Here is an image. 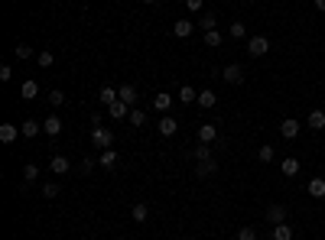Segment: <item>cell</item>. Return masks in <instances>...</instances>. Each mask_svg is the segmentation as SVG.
Listing matches in <instances>:
<instances>
[{"mask_svg":"<svg viewBox=\"0 0 325 240\" xmlns=\"http://www.w3.org/2000/svg\"><path fill=\"white\" fill-rule=\"evenodd\" d=\"M91 143L98 149H111L114 146V133L104 127V123H98V127H91Z\"/></svg>","mask_w":325,"mask_h":240,"instance_id":"6da1fadb","label":"cell"},{"mask_svg":"<svg viewBox=\"0 0 325 240\" xmlns=\"http://www.w3.org/2000/svg\"><path fill=\"white\" fill-rule=\"evenodd\" d=\"M267 52H270V39H267V36H251V39H247V56H251V59L267 56Z\"/></svg>","mask_w":325,"mask_h":240,"instance_id":"7a4b0ae2","label":"cell"},{"mask_svg":"<svg viewBox=\"0 0 325 240\" xmlns=\"http://www.w3.org/2000/svg\"><path fill=\"white\" fill-rule=\"evenodd\" d=\"M299 127H303V123L293 120V117L280 120V137H283V140H296V137H299Z\"/></svg>","mask_w":325,"mask_h":240,"instance_id":"3957f363","label":"cell"},{"mask_svg":"<svg viewBox=\"0 0 325 240\" xmlns=\"http://www.w3.org/2000/svg\"><path fill=\"white\" fill-rule=\"evenodd\" d=\"M130 111H134V108H130V104H124V101L117 97V101H114L111 108H108V117H114V120H127V117H130Z\"/></svg>","mask_w":325,"mask_h":240,"instance_id":"277c9868","label":"cell"},{"mask_svg":"<svg viewBox=\"0 0 325 240\" xmlns=\"http://www.w3.org/2000/svg\"><path fill=\"white\" fill-rule=\"evenodd\" d=\"M172 33H176V39H189L192 33H195V23H192V20H186V16H182V20H176Z\"/></svg>","mask_w":325,"mask_h":240,"instance_id":"5b68a950","label":"cell"},{"mask_svg":"<svg viewBox=\"0 0 325 240\" xmlns=\"http://www.w3.org/2000/svg\"><path fill=\"white\" fill-rule=\"evenodd\" d=\"M156 127H160V133H163V137H176V130H179V120H176V117H169V114H163Z\"/></svg>","mask_w":325,"mask_h":240,"instance_id":"8992f818","label":"cell"},{"mask_svg":"<svg viewBox=\"0 0 325 240\" xmlns=\"http://www.w3.org/2000/svg\"><path fill=\"white\" fill-rule=\"evenodd\" d=\"M49 172H56V175H68V172H72V163H68L65 156H52Z\"/></svg>","mask_w":325,"mask_h":240,"instance_id":"52a82bcc","label":"cell"},{"mask_svg":"<svg viewBox=\"0 0 325 240\" xmlns=\"http://www.w3.org/2000/svg\"><path fill=\"white\" fill-rule=\"evenodd\" d=\"M221 78H224L228 85H241V82H244V68H241V65H228L224 72H221Z\"/></svg>","mask_w":325,"mask_h":240,"instance_id":"ba28073f","label":"cell"},{"mask_svg":"<svg viewBox=\"0 0 325 240\" xmlns=\"http://www.w3.org/2000/svg\"><path fill=\"white\" fill-rule=\"evenodd\" d=\"M218 140V127L215 123H202L198 127V143H215Z\"/></svg>","mask_w":325,"mask_h":240,"instance_id":"9c48e42d","label":"cell"},{"mask_svg":"<svg viewBox=\"0 0 325 240\" xmlns=\"http://www.w3.org/2000/svg\"><path fill=\"white\" fill-rule=\"evenodd\" d=\"M267 221H270V227L283 224V221H286V208H283V204H270V208H267Z\"/></svg>","mask_w":325,"mask_h":240,"instance_id":"30bf717a","label":"cell"},{"mask_svg":"<svg viewBox=\"0 0 325 240\" xmlns=\"http://www.w3.org/2000/svg\"><path fill=\"white\" fill-rule=\"evenodd\" d=\"M20 127H13V123H0V143H13L16 137H20Z\"/></svg>","mask_w":325,"mask_h":240,"instance_id":"8fae6325","label":"cell"},{"mask_svg":"<svg viewBox=\"0 0 325 240\" xmlns=\"http://www.w3.org/2000/svg\"><path fill=\"white\" fill-rule=\"evenodd\" d=\"M130 215H134V221H137V224H146V221H150V204H146V201H137Z\"/></svg>","mask_w":325,"mask_h":240,"instance_id":"7c38bea8","label":"cell"},{"mask_svg":"<svg viewBox=\"0 0 325 240\" xmlns=\"http://www.w3.org/2000/svg\"><path fill=\"white\" fill-rule=\"evenodd\" d=\"M270 237H273V240H293V227H289L286 221H283V224H273V227H270Z\"/></svg>","mask_w":325,"mask_h":240,"instance_id":"4fadbf2b","label":"cell"},{"mask_svg":"<svg viewBox=\"0 0 325 240\" xmlns=\"http://www.w3.org/2000/svg\"><path fill=\"white\" fill-rule=\"evenodd\" d=\"M42 130H46V137H59V133H62V120L52 114V117L42 120Z\"/></svg>","mask_w":325,"mask_h":240,"instance_id":"5bb4252c","label":"cell"},{"mask_svg":"<svg viewBox=\"0 0 325 240\" xmlns=\"http://www.w3.org/2000/svg\"><path fill=\"white\" fill-rule=\"evenodd\" d=\"M117 97L134 108V104H137V88H134V85H120V88H117Z\"/></svg>","mask_w":325,"mask_h":240,"instance_id":"9a60e30c","label":"cell"},{"mask_svg":"<svg viewBox=\"0 0 325 240\" xmlns=\"http://www.w3.org/2000/svg\"><path fill=\"white\" fill-rule=\"evenodd\" d=\"M280 172L286 175V179H293V175H299V159H283V163H280Z\"/></svg>","mask_w":325,"mask_h":240,"instance_id":"2e32d148","label":"cell"},{"mask_svg":"<svg viewBox=\"0 0 325 240\" xmlns=\"http://www.w3.org/2000/svg\"><path fill=\"white\" fill-rule=\"evenodd\" d=\"M215 172H218V163H215V159H205V163H198V169H195L198 179H208V175H215Z\"/></svg>","mask_w":325,"mask_h":240,"instance_id":"e0dca14e","label":"cell"},{"mask_svg":"<svg viewBox=\"0 0 325 240\" xmlns=\"http://www.w3.org/2000/svg\"><path fill=\"white\" fill-rule=\"evenodd\" d=\"M98 166H101V169H114V166H117V153H114V149H101Z\"/></svg>","mask_w":325,"mask_h":240,"instance_id":"ac0fdd59","label":"cell"},{"mask_svg":"<svg viewBox=\"0 0 325 240\" xmlns=\"http://www.w3.org/2000/svg\"><path fill=\"white\" fill-rule=\"evenodd\" d=\"M306 123H309V130H325V111H312Z\"/></svg>","mask_w":325,"mask_h":240,"instance_id":"d6986e66","label":"cell"},{"mask_svg":"<svg viewBox=\"0 0 325 240\" xmlns=\"http://www.w3.org/2000/svg\"><path fill=\"white\" fill-rule=\"evenodd\" d=\"M179 101H182V104H195V101H198V91H195L192 85H182V88H179Z\"/></svg>","mask_w":325,"mask_h":240,"instance_id":"ffe728a7","label":"cell"},{"mask_svg":"<svg viewBox=\"0 0 325 240\" xmlns=\"http://www.w3.org/2000/svg\"><path fill=\"white\" fill-rule=\"evenodd\" d=\"M20 130H23V137H26V140H33V137H36V133L42 130V123H39V120H23V123H20Z\"/></svg>","mask_w":325,"mask_h":240,"instance_id":"44dd1931","label":"cell"},{"mask_svg":"<svg viewBox=\"0 0 325 240\" xmlns=\"http://www.w3.org/2000/svg\"><path fill=\"white\" fill-rule=\"evenodd\" d=\"M195 104L208 111V108H215V104H218V94H215V91H198V101H195Z\"/></svg>","mask_w":325,"mask_h":240,"instance_id":"7402d4cb","label":"cell"},{"mask_svg":"<svg viewBox=\"0 0 325 240\" xmlns=\"http://www.w3.org/2000/svg\"><path fill=\"white\" fill-rule=\"evenodd\" d=\"M36 94H39V85L33 82V78H30V82H23V88H20V97H23V101H33Z\"/></svg>","mask_w":325,"mask_h":240,"instance_id":"603a6c76","label":"cell"},{"mask_svg":"<svg viewBox=\"0 0 325 240\" xmlns=\"http://www.w3.org/2000/svg\"><path fill=\"white\" fill-rule=\"evenodd\" d=\"M228 36L231 39H247V26H244L241 20H234L231 26H228Z\"/></svg>","mask_w":325,"mask_h":240,"instance_id":"cb8c5ba5","label":"cell"},{"mask_svg":"<svg viewBox=\"0 0 325 240\" xmlns=\"http://www.w3.org/2000/svg\"><path fill=\"white\" fill-rule=\"evenodd\" d=\"M215 26H218V16L215 13H202V20H198V30L202 33H212Z\"/></svg>","mask_w":325,"mask_h":240,"instance_id":"d4e9b609","label":"cell"},{"mask_svg":"<svg viewBox=\"0 0 325 240\" xmlns=\"http://www.w3.org/2000/svg\"><path fill=\"white\" fill-rule=\"evenodd\" d=\"M221 33H218V30H212V33H202V42H205V46H212V49H218V46H221Z\"/></svg>","mask_w":325,"mask_h":240,"instance_id":"484cf974","label":"cell"},{"mask_svg":"<svg viewBox=\"0 0 325 240\" xmlns=\"http://www.w3.org/2000/svg\"><path fill=\"white\" fill-rule=\"evenodd\" d=\"M98 101L104 104V108H111V104L117 101V91H114V88H101V91H98Z\"/></svg>","mask_w":325,"mask_h":240,"instance_id":"4316f807","label":"cell"},{"mask_svg":"<svg viewBox=\"0 0 325 240\" xmlns=\"http://www.w3.org/2000/svg\"><path fill=\"white\" fill-rule=\"evenodd\" d=\"M273 156H277V149L270 146V143H263V146L257 149V159H260V163H273Z\"/></svg>","mask_w":325,"mask_h":240,"instance_id":"83f0119b","label":"cell"},{"mask_svg":"<svg viewBox=\"0 0 325 240\" xmlns=\"http://www.w3.org/2000/svg\"><path fill=\"white\" fill-rule=\"evenodd\" d=\"M309 195L312 198H325V179H312L309 182Z\"/></svg>","mask_w":325,"mask_h":240,"instance_id":"f1b7e54d","label":"cell"},{"mask_svg":"<svg viewBox=\"0 0 325 240\" xmlns=\"http://www.w3.org/2000/svg\"><path fill=\"white\" fill-rule=\"evenodd\" d=\"M127 123H130V127H143V123H146V114L140 111V108H134V111H130V117H127Z\"/></svg>","mask_w":325,"mask_h":240,"instance_id":"f546056e","label":"cell"},{"mask_svg":"<svg viewBox=\"0 0 325 240\" xmlns=\"http://www.w3.org/2000/svg\"><path fill=\"white\" fill-rule=\"evenodd\" d=\"M169 104H172V94H156L153 97V108L156 111H169Z\"/></svg>","mask_w":325,"mask_h":240,"instance_id":"4dcf8cb0","label":"cell"},{"mask_svg":"<svg viewBox=\"0 0 325 240\" xmlns=\"http://www.w3.org/2000/svg\"><path fill=\"white\" fill-rule=\"evenodd\" d=\"M192 156H195L198 163H205V159H212V146H208V143H198V146H195V153H192Z\"/></svg>","mask_w":325,"mask_h":240,"instance_id":"1f68e13d","label":"cell"},{"mask_svg":"<svg viewBox=\"0 0 325 240\" xmlns=\"http://www.w3.org/2000/svg\"><path fill=\"white\" fill-rule=\"evenodd\" d=\"M52 62H56V56H52V52H49V49H42V52H39V56H36V65H39V68H49V65H52Z\"/></svg>","mask_w":325,"mask_h":240,"instance_id":"d6a6232c","label":"cell"},{"mask_svg":"<svg viewBox=\"0 0 325 240\" xmlns=\"http://www.w3.org/2000/svg\"><path fill=\"white\" fill-rule=\"evenodd\" d=\"M23 179H26V182H36V179H39V166H36V163L23 166Z\"/></svg>","mask_w":325,"mask_h":240,"instance_id":"836d02e7","label":"cell"},{"mask_svg":"<svg viewBox=\"0 0 325 240\" xmlns=\"http://www.w3.org/2000/svg\"><path fill=\"white\" fill-rule=\"evenodd\" d=\"M238 240H257V227H251V224H244L238 230Z\"/></svg>","mask_w":325,"mask_h":240,"instance_id":"e575fe53","label":"cell"},{"mask_svg":"<svg viewBox=\"0 0 325 240\" xmlns=\"http://www.w3.org/2000/svg\"><path fill=\"white\" fill-rule=\"evenodd\" d=\"M46 97H49V104H52V108H62V104H65V94H62V91H49Z\"/></svg>","mask_w":325,"mask_h":240,"instance_id":"d590c367","label":"cell"},{"mask_svg":"<svg viewBox=\"0 0 325 240\" xmlns=\"http://www.w3.org/2000/svg\"><path fill=\"white\" fill-rule=\"evenodd\" d=\"M13 52H16V59H33V46H26V42H20Z\"/></svg>","mask_w":325,"mask_h":240,"instance_id":"8d00e7d4","label":"cell"},{"mask_svg":"<svg viewBox=\"0 0 325 240\" xmlns=\"http://www.w3.org/2000/svg\"><path fill=\"white\" fill-rule=\"evenodd\" d=\"M56 195H59V185H56V182H46V185H42V198H56Z\"/></svg>","mask_w":325,"mask_h":240,"instance_id":"74e56055","label":"cell"},{"mask_svg":"<svg viewBox=\"0 0 325 240\" xmlns=\"http://www.w3.org/2000/svg\"><path fill=\"white\" fill-rule=\"evenodd\" d=\"M88 172H94V159H91V156L82 159V175H88Z\"/></svg>","mask_w":325,"mask_h":240,"instance_id":"f35d334b","label":"cell"},{"mask_svg":"<svg viewBox=\"0 0 325 240\" xmlns=\"http://www.w3.org/2000/svg\"><path fill=\"white\" fill-rule=\"evenodd\" d=\"M13 78V68L10 65H0V82H10Z\"/></svg>","mask_w":325,"mask_h":240,"instance_id":"ab89813d","label":"cell"},{"mask_svg":"<svg viewBox=\"0 0 325 240\" xmlns=\"http://www.w3.org/2000/svg\"><path fill=\"white\" fill-rule=\"evenodd\" d=\"M202 4H205V0H186V7H189L192 13H198V10H202Z\"/></svg>","mask_w":325,"mask_h":240,"instance_id":"60d3db41","label":"cell"},{"mask_svg":"<svg viewBox=\"0 0 325 240\" xmlns=\"http://www.w3.org/2000/svg\"><path fill=\"white\" fill-rule=\"evenodd\" d=\"M315 10H325V0H315Z\"/></svg>","mask_w":325,"mask_h":240,"instance_id":"b9f144b4","label":"cell"},{"mask_svg":"<svg viewBox=\"0 0 325 240\" xmlns=\"http://www.w3.org/2000/svg\"><path fill=\"white\" fill-rule=\"evenodd\" d=\"M143 4H156V0H143Z\"/></svg>","mask_w":325,"mask_h":240,"instance_id":"7bdbcfd3","label":"cell"}]
</instances>
